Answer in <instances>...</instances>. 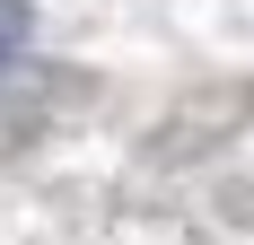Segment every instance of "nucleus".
Returning a JSON list of instances; mask_svg holds the SVG:
<instances>
[{
  "label": "nucleus",
  "instance_id": "1",
  "mask_svg": "<svg viewBox=\"0 0 254 245\" xmlns=\"http://www.w3.org/2000/svg\"><path fill=\"white\" fill-rule=\"evenodd\" d=\"M18 35H26V9H18V0H0V61L18 53Z\"/></svg>",
  "mask_w": 254,
  "mask_h": 245
}]
</instances>
